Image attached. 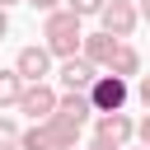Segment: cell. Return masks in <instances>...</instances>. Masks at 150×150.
<instances>
[{
    "instance_id": "obj_1",
    "label": "cell",
    "mask_w": 150,
    "mask_h": 150,
    "mask_svg": "<svg viewBox=\"0 0 150 150\" xmlns=\"http://www.w3.org/2000/svg\"><path fill=\"white\" fill-rule=\"evenodd\" d=\"M42 47L52 52V61H66V56H80V42H84V28H80V19L61 5V9H52V14H42Z\"/></svg>"
},
{
    "instance_id": "obj_2",
    "label": "cell",
    "mask_w": 150,
    "mask_h": 150,
    "mask_svg": "<svg viewBox=\"0 0 150 150\" xmlns=\"http://www.w3.org/2000/svg\"><path fill=\"white\" fill-rule=\"evenodd\" d=\"M127 98H131V84L117 80V75H108V70H98V80L89 84V103H94V112H122Z\"/></svg>"
},
{
    "instance_id": "obj_3",
    "label": "cell",
    "mask_w": 150,
    "mask_h": 150,
    "mask_svg": "<svg viewBox=\"0 0 150 150\" xmlns=\"http://www.w3.org/2000/svg\"><path fill=\"white\" fill-rule=\"evenodd\" d=\"M136 23H141V14H136L131 0H108V5L98 9V28H103L108 38H117V42H127V38L136 33Z\"/></svg>"
},
{
    "instance_id": "obj_4",
    "label": "cell",
    "mask_w": 150,
    "mask_h": 150,
    "mask_svg": "<svg viewBox=\"0 0 150 150\" xmlns=\"http://www.w3.org/2000/svg\"><path fill=\"white\" fill-rule=\"evenodd\" d=\"M94 141H108L117 150H127L136 141V122L131 112H94Z\"/></svg>"
},
{
    "instance_id": "obj_5",
    "label": "cell",
    "mask_w": 150,
    "mask_h": 150,
    "mask_svg": "<svg viewBox=\"0 0 150 150\" xmlns=\"http://www.w3.org/2000/svg\"><path fill=\"white\" fill-rule=\"evenodd\" d=\"M14 70H19V80H23V84H42V80L52 75V52H47L42 42H33V47H19V56H14Z\"/></svg>"
},
{
    "instance_id": "obj_6",
    "label": "cell",
    "mask_w": 150,
    "mask_h": 150,
    "mask_svg": "<svg viewBox=\"0 0 150 150\" xmlns=\"http://www.w3.org/2000/svg\"><path fill=\"white\" fill-rule=\"evenodd\" d=\"M56 80H61V94H89V84L98 80V66H89L84 56H66L56 66Z\"/></svg>"
},
{
    "instance_id": "obj_7",
    "label": "cell",
    "mask_w": 150,
    "mask_h": 150,
    "mask_svg": "<svg viewBox=\"0 0 150 150\" xmlns=\"http://www.w3.org/2000/svg\"><path fill=\"white\" fill-rule=\"evenodd\" d=\"M19 112L28 117V122H47L52 112H56V89L42 80V84H23V94H19Z\"/></svg>"
},
{
    "instance_id": "obj_8",
    "label": "cell",
    "mask_w": 150,
    "mask_h": 150,
    "mask_svg": "<svg viewBox=\"0 0 150 150\" xmlns=\"http://www.w3.org/2000/svg\"><path fill=\"white\" fill-rule=\"evenodd\" d=\"M42 131H47V145L52 150H80V122H70V117H61V112H52L47 122H42Z\"/></svg>"
},
{
    "instance_id": "obj_9",
    "label": "cell",
    "mask_w": 150,
    "mask_h": 150,
    "mask_svg": "<svg viewBox=\"0 0 150 150\" xmlns=\"http://www.w3.org/2000/svg\"><path fill=\"white\" fill-rule=\"evenodd\" d=\"M112 52H117V38H108L103 28H98V33H84V42H80V56H84L89 66H98V70H108Z\"/></svg>"
},
{
    "instance_id": "obj_10",
    "label": "cell",
    "mask_w": 150,
    "mask_h": 150,
    "mask_svg": "<svg viewBox=\"0 0 150 150\" xmlns=\"http://www.w3.org/2000/svg\"><path fill=\"white\" fill-rule=\"evenodd\" d=\"M108 75H117V80H136L141 75V52L131 47V42H117V52H112V61H108Z\"/></svg>"
},
{
    "instance_id": "obj_11",
    "label": "cell",
    "mask_w": 150,
    "mask_h": 150,
    "mask_svg": "<svg viewBox=\"0 0 150 150\" xmlns=\"http://www.w3.org/2000/svg\"><path fill=\"white\" fill-rule=\"evenodd\" d=\"M56 112L84 127V122L94 117V103H89V94H56Z\"/></svg>"
},
{
    "instance_id": "obj_12",
    "label": "cell",
    "mask_w": 150,
    "mask_h": 150,
    "mask_svg": "<svg viewBox=\"0 0 150 150\" xmlns=\"http://www.w3.org/2000/svg\"><path fill=\"white\" fill-rule=\"evenodd\" d=\"M19 94H23L19 70H14V66H9V70H0V112H5V108H19Z\"/></svg>"
},
{
    "instance_id": "obj_13",
    "label": "cell",
    "mask_w": 150,
    "mask_h": 150,
    "mask_svg": "<svg viewBox=\"0 0 150 150\" xmlns=\"http://www.w3.org/2000/svg\"><path fill=\"white\" fill-rule=\"evenodd\" d=\"M19 150H52V145H47L42 122H33V127H23V131H19Z\"/></svg>"
},
{
    "instance_id": "obj_14",
    "label": "cell",
    "mask_w": 150,
    "mask_h": 150,
    "mask_svg": "<svg viewBox=\"0 0 150 150\" xmlns=\"http://www.w3.org/2000/svg\"><path fill=\"white\" fill-rule=\"evenodd\" d=\"M19 131H23V127L0 112V150H19Z\"/></svg>"
},
{
    "instance_id": "obj_15",
    "label": "cell",
    "mask_w": 150,
    "mask_h": 150,
    "mask_svg": "<svg viewBox=\"0 0 150 150\" xmlns=\"http://www.w3.org/2000/svg\"><path fill=\"white\" fill-rule=\"evenodd\" d=\"M108 0H66V9L75 14V19H89V14H98Z\"/></svg>"
},
{
    "instance_id": "obj_16",
    "label": "cell",
    "mask_w": 150,
    "mask_h": 150,
    "mask_svg": "<svg viewBox=\"0 0 150 150\" xmlns=\"http://www.w3.org/2000/svg\"><path fill=\"white\" fill-rule=\"evenodd\" d=\"M136 103L150 112V80H145V75H136Z\"/></svg>"
},
{
    "instance_id": "obj_17",
    "label": "cell",
    "mask_w": 150,
    "mask_h": 150,
    "mask_svg": "<svg viewBox=\"0 0 150 150\" xmlns=\"http://www.w3.org/2000/svg\"><path fill=\"white\" fill-rule=\"evenodd\" d=\"M23 5H33V9H38V14H52V9H61V5H66V0H23Z\"/></svg>"
},
{
    "instance_id": "obj_18",
    "label": "cell",
    "mask_w": 150,
    "mask_h": 150,
    "mask_svg": "<svg viewBox=\"0 0 150 150\" xmlns=\"http://www.w3.org/2000/svg\"><path fill=\"white\" fill-rule=\"evenodd\" d=\"M136 141H141V145H145V150H150V112H145V117H141V122H136Z\"/></svg>"
},
{
    "instance_id": "obj_19",
    "label": "cell",
    "mask_w": 150,
    "mask_h": 150,
    "mask_svg": "<svg viewBox=\"0 0 150 150\" xmlns=\"http://www.w3.org/2000/svg\"><path fill=\"white\" fill-rule=\"evenodd\" d=\"M0 38H9V9H0Z\"/></svg>"
},
{
    "instance_id": "obj_20",
    "label": "cell",
    "mask_w": 150,
    "mask_h": 150,
    "mask_svg": "<svg viewBox=\"0 0 150 150\" xmlns=\"http://www.w3.org/2000/svg\"><path fill=\"white\" fill-rule=\"evenodd\" d=\"M136 14H141V23H150V0H141V5H136Z\"/></svg>"
},
{
    "instance_id": "obj_21",
    "label": "cell",
    "mask_w": 150,
    "mask_h": 150,
    "mask_svg": "<svg viewBox=\"0 0 150 150\" xmlns=\"http://www.w3.org/2000/svg\"><path fill=\"white\" fill-rule=\"evenodd\" d=\"M84 150H117V145H108V141H89Z\"/></svg>"
},
{
    "instance_id": "obj_22",
    "label": "cell",
    "mask_w": 150,
    "mask_h": 150,
    "mask_svg": "<svg viewBox=\"0 0 150 150\" xmlns=\"http://www.w3.org/2000/svg\"><path fill=\"white\" fill-rule=\"evenodd\" d=\"M9 5H19V0H0V9H9Z\"/></svg>"
},
{
    "instance_id": "obj_23",
    "label": "cell",
    "mask_w": 150,
    "mask_h": 150,
    "mask_svg": "<svg viewBox=\"0 0 150 150\" xmlns=\"http://www.w3.org/2000/svg\"><path fill=\"white\" fill-rule=\"evenodd\" d=\"M141 150H145V145H141Z\"/></svg>"
},
{
    "instance_id": "obj_24",
    "label": "cell",
    "mask_w": 150,
    "mask_h": 150,
    "mask_svg": "<svg viewBox=\"0 0 150 150\" xmlns=\"http://www.w3.org/2000/svg\"><path fill=\"white\" fill-rule=\"evenodd\" d=\"M145 80H150V75H145Z\"/></svg>"
}]
</instances>
